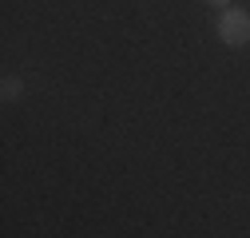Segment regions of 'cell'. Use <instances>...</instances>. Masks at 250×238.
<instances>
[{"mask_svg":"<svg viewBox=\"0 0 250 238\" xmlns=\"http://www.w3.org/2000/svg\"><path fill=\"white\" fill-rule=\"evenodd\" d=\"M218 36L230 48L250 44V12L246 8H223V16H218Z\"/></svg>","mask_w":250,"mask_h":238,"instance_id":"1","label":"cell"},{"mask_svg":"<svg viewBox=\"0 0 250 238\" xmlns=\"http://www.w3.org/2000/svg\"><path fill=\"white\" fill-rule=\"evenodd\" d=\"M0 96H4V99H20V96H24V79L4 76V83H0Z\"/></svg>","mask_w":250,"mask_h":238,"instance_id":"2","label":"cell"},{"mask_svg":"<svg viewBox=\"0 0 250 238\" xmlns=\"http://www.w3.org/2000/svg\"><path fill=\"white\" fill-rule=\"evenodd\" d=\"M207 4H218V8H230V0H207Z\"/></svg>","mask_w":250,"mask_h":238,"instance_id":"3","label":"cell"}]
</instances>
